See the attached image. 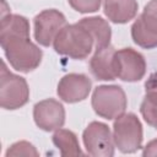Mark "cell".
Segmentation results:
<instances>
[{
    "label": "cell",
    "instance_id": "cell-21",
    "mask_svg": "<svg viewBox=\"0 0 157 157\" xmlns=\"http://www.w3.org/2000/svg\"><path fill=\"white\" fill-rule=\"evenodd\" d=\"M142 156H157V139L151 140L142 150Z\"/></svg>",
    "mask_w": 157,
    "mask_h": 157
},
{
    "label": "cell",
    "instance_id": "cell-14",
    "mask_svg": "<svg viewBox=\"0 0 157 157\" xmlns=\"http://www.w3.org/2000/svg\"><path fill=\"white\" fill-rule=\"evenodd\" d=\"M134 22L146 38L157 43V0H150Z\"/></svg>",
    "mask_w": 157,
    "mask_h": 157
},
{
    "label": "cell",
    "instance_id": "cell-9",
    "mask_svg": "<svg viewBox=\"0 0 157 157\" xmlns=\"http://www.w3.org/2000/svg\"><path fill=\"white\" fill-rule=\"evenodd\" d=\"M33 119L39 129L44 131H55L65 123V108L56 99H43L34 104Z\"/></svg>",
    "mask_w": 157,
    "mask_h": 157
},
{
    "label": "cell",
    "instance_id": "cell-1",
    "mask_svg": "<svg viewBox=\"0 0 157 157\" xmlns=\"http://www.w3.org/2000/svg\"><path fill=\"white\" fill-rule=\"evenodd\" d=\"M0 44L7 61L16 71L28 74L42 61L43 52L29 39V36L0 37Z\"/></svg>",
    "mask_w": 157,
    "mask_h": 157
},
{
    "label": "cell",
    "instance_id": "cell-2",
    "mask_svg": "<svg viewBox=\"0 0 157 157\" xmlns=\"http://www.w3.org/2000/svg\"><path fill=\"white\" fill-rule=\"evenodd\" d=\"M54 50L64 56L75 60L86 59L94 48V40L91 33L78 22L66 25L53 42Z\"/></svg>",
    "mask_w": 157,
    "mask_h": 157
},
{
    "label": "cell",
    "instance_id": "cell-12",
    "mask_svg": "<svg viewBox=\"0 0 157 157\" xmlns=\"http://www.w3.org/2000/svg\"><path fill=\"white\" fill-rule=\"evenodd\" d=\"M136 0H104L103 11L109 21L114 23H126L135 18L137 13Z\"/></svg>",
    "mask_w": 157,
    "mask_h": 157
},
{
    "label": "cell",
    "instance_id": "cell-19",
    "mask_svg": "<svg viewBox=\"0 0 157 157\" xmlns=\"http://www.w3.org/2000/svg\"><path fill=\"white\" fill-rule=\"evenodd\" d=\"M70 6L81 13L96 12L99 10L102 0H67Z\"/></svg>",
    "mask_w": 157,
    "mask_h": 157
},
{
    "label": "cell",
    "instance_id": "cell-10",
    "mask_svg": "<svg viewBox=\"0 0 157 157\" xmlns=\"http://www.w3.org/2000/svg\"><path fill=\"white\" fill-rule=\"evenodd\" d=\"M92 82L83 74H67L58 83L56 93L66 103H77L86 99L91 92Z\"/></svg>",
    "mask_w": 157,
    "mask_h": 157
},
{
    "label": "cell",
    "instance_id": "cell-16",
    "mask_svg": "<svg viewBox=\"0 0 157 157\" xmlns=\"http://www.w3.org/2000/svg\"><path fill=\"white\" fill-rule=\"evenodd\" d=\"M29 36V22L25 16L7 13L1 17L0 37Z\"/></svg>",
    "mask_w": 157,
    "mask_h": 157
},
{
    "label": "cell",
    "instance_id": "cell-8",
    "mask_svg": "<svg viewBox=\"0 0 157 157\" xmlns=\"http://www.w3.org/2000/svg\"><path fill=\"white\" fill-rule=\"evenodd\" d=\"M117 77L125 82L140 81L146 74V60L141 53L132 48L115 50Z\"/></svg>",
    "mask_w": 157,
    "mask_h": 157
},
{
    "label": "cell",
    "instance_id": "cell-15",
    "mask_svg": "<svg viewBox=\"0 0 157 157\" xmlns=\"http://www.w3.org/2000/svg\"><path fill=\"white\" fill-rule=\"evenodd\" d=\"M53 144L58 147L61 156H78L82 155L77 136L67 129H58L52 137Z\"/></svg>",
    "mask_w": 157,
    "mask_h": 157
},
{
    "label": "cell",
    "instance_id": "cell-6",
    "mask_svg": "<svg viewBox=\"0 0 157 157\" xmlns=\"http://www.w3.org/2000/svg\"><path fill=\"white\" fill-rule=\"evenodd\" d=\"M82 141L86 152L94 157H112L114 156L113 134L107 124L101 121L90 123L82 132Z\"/></svg>",
    "mask_w": 157,
    "mask_h": 157
},
{
    "label": "cell",
    "instance_id": "cell-7",
    "mask_svg": "<svg viewBox=\"0 0 157 157\" xmlns=\"http://www.w3.org/2000/svg\"><path fill=\"white\" fill-rule=\"evenodd\" d=\"M66 25V18L59 10H43L33 18L36 42L43 47H50L59 32Z\"/></svg>",
    "mask_w": 157,
    "mask_h": 157
},
{
    "label": "cell",
    "instance_id": "cell-5",
    "mask_svg": "<svg viewBox=\"0 0 157 157\" xmlns=\"http://www.w3.org/2000/svg\"><path fill=\"white\" fill-rule=\"evenodd\" d=\"M29 99V88L27 81L18 75L12 74L6 63L2 61L0 71V105L7 110H15L23 107Z\"/></svg>",
    "mask_w": 157,
    "mask_h": 157
},
{
    "label": "cell",
    "instance_id": "cell-17",
    "mask_svg": "<svg viewBox=\"0 0 157 157\" xmlns=\"http://www.w3.org/2000/svg\"><path fill=\"white\" fill-rule=\"evenodd\" d=\"M140 113L144 120L152 128L157 129V93L145 92V97L140 105Z\"/></svg>",
    "mask_w": 157,
    "mask_h": 157
},
{
    "label": "cell",
    "instance_id": "cell-13",
    "mask_svg": "<svg viewBox=\"0 0 157 157\" xmlns=\"http://www.w3.org/2000/svg\"><path fill=\"white\" fill-rule=\"evenodd\" d=\"M78 23L83 26L93 37L94 49L109 45L112 38V29L108 21H105L99 16H91L80 20Z\"/></svg>",
    "mask_w": 157,
    "mask_h": 157
},
{
    "label": "cell",
    "instance_id": "cell-4",
    "mask_svg": "<svg viewBox=\"0 0 157 157\" xmlns=\"http://www.w3.org/2000/svg\"><path fill=\"white\" fill-rule=\"evenodd\" d=\"M113 140L115 147L123 153H134L142 148V125L134 113H123L114 119Z\"/></svg>",
    "mask_w": 157,
    "mask_h": 157
},
{
    "label": "cell",
    "instance_id": "cell-20",
    "mask_svg": "<svg viewBox=\"0 0 157 157\" xmlns=\"http://www.w3.org/2000/svg\"><path fill=\"white\" fill-rule=\"evenodd\" d=\"M145 92H156L157 93V71L152 72L145 82Z\"/></svg>",
    "mask_w": 157,
    "mask_h": 157
},
{
    "label": "cell",
    "instance_id": "cell-3",
    "mask_svg": "<svg viewBox=\"0 0 157 157\" xmlns=\"http://www.w3.org/2000/svg\"><path fill=\"white\" fill-rule=\"evenodd\" d=\"M91 104L98 117L107 120H113L125 113L128 99L124 90L120 86L101 85L94 88Z\"/></svg>",
    "mask_w": 157,
    "mask_h": 157
},
{
    "label": "cell",
    "instance_id": "cell-18",
    "mask_svg": "<svg viewBox=\"0 0 157 157\" xmlns=\"http://www.w3.org/2000/svg\"><path fill=\"white\" fill-rule=\"evenodd\" d=\"M5 155H6V157H10V156H38L39 152L31 142L17 141L7 148Z\"/></svg>",
    "mask_w": 157,
    "mask_h": 157
},
{
    "label": "cell",
    "instance_id": "cell-11",
    "mask_svg": "<svg viewBox=\"0 0 157 157\" xmlns=\"http://www.w3.org/2000/svg\"><path fill=\"white\" fill-rule=\"evenodd\" d=\"M91 74L101 81H113L117 78L115 49L113 45H105L96 49L90 60Z\"/></svg>",
    "mask_w": 157,
    "mask_h": 157
}]
</instances>
